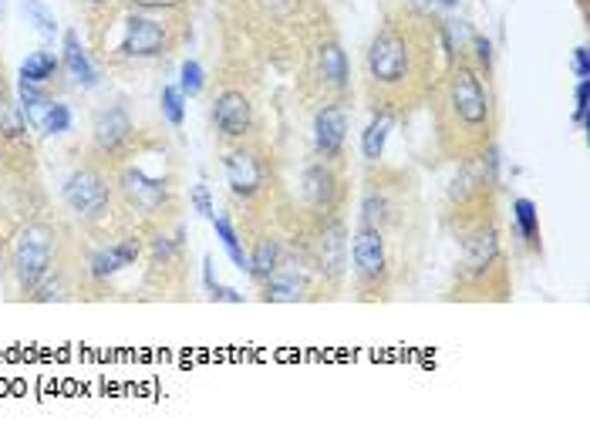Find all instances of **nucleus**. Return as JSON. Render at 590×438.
<instances>
[{
  "label": "nucleus",
  "instance_id": "1",
  "mask_svg": "<svg viewBox=\"0 0 590 438\" xmlns=\"http://www.w3.org/2000/svg\"><path fill=\"white\" fill-rule=\"evenodd\" d=\"M432 62V37L415 14L388 17L368 44V81L385 95H402L412 81H418Z\"/></svg>",
  "mask_w": 590,
  "mask_h": 438
},
{
  "label": "nucleus",
  "instance_id": "2",
  "mask_svg": "<svg viewBox=\"0 0 590 438\" xmlns=\"http://www.w3.org/2000/svg\"><path fill=\"white\" fill-rule=\"evenodd\" d=\"M492 125V101L476 68L452 62L439 101V132L442 142L452 146L462 158L472 152H486Z\"/></svg>",
  "mask_w": 590,
  "mask_h": 438
},
{
  "label": "nucleus",
  "instance_id": "3",
  "mask_svg": "<svg viewBox=\"0 0 590 438\" xmlns=\"http://www.w3.org/2000/svg\"><path fill=\"white\" fill-rule=\"evenodd\" d=\"M54 260V230L31 223L14 240V277L24 290H37V283L48 281Z\"/></svg>",
  "mask_w": 590,
  "mask_h": 438
},
{
  "label": "nucleus",
  "instance_id": "4",
  "mask_svg": "<svg viewBox=\"0 0 590 438\" xmlns=\"http://www.w3.org/2000/svg\"><path fill=\"white\" fill-rule=\"evenodd\" d=\"M64 203L74 216L81 219H99L105 216V209L111 203V186L105 183V176L95 169H78L68 176L64 183Z\"/></svg>",
  "mask_w": 590,
  "mask_h": 438
},
{
  "label": "nucleus",
  "instance_id": "5",
  "mask_svg": "<svg viewBox=\"0 0 590 438\" xmlns=\"http://www.w3.org/2000/svg\"><path fill=\"white\" fill-rule=\"evenodd\" d=\"M351 260H355V273L365 287H378L388 273V253H385L382 230L361 226L355 233V246H351Z\"/></svg>",
  "mask_w": 590,
  "mask_h": 438
},
{
  "label": "nucleus",
  "instance_id": "6",
  "mask_svg": "<svg viewBox=\"0 0 590 438\" xmlns=\"http://www.w3.org/2000/svg\"><path fill=\"white\" fill-rule=\"evenodd\" d=\"M500 263V236L492 226H476L462 236V273L469 281H482Z\"/></svg>",
  "mask_w": 590,
  "mask_h": 438
},
{
  "label": "nucleus",
  "instance_id": "7",
  "mask_svg": "<svg viewBox=\"0 0 590 438\" xmlns=\"http://www.w3.org/2000/svg\"><path fill=\"white\" fill-rule=\"evenodd\" d=\"M223 169H226V183H230L233 195H240V199H253L263 189V179H267L263 162L250 148H233L230 156L223 158Z\"/></svg>",
  "mask_w": 590,
  "mask_h": 438
},
{
  "label": "nucleus",
  "instance_id": "8",
  "mask_svg": "<svg viewBox=\"0 0 590 438\" xmlns=\"http://www.w3.org/2000/svg\"><path fill=\"white\" fill-rule=\"evenodd\" d=\"M213 122L223 138H243L253 129V105L243 91H223L213 101Z\"/></svg>",
  "mask_w": 590,
  "mask_h": 438
},
{
  "label": "nucleus",
  "instance_id": "9",
  "mask_svg": "<svg viewBox=\"0 0 590 438\" xmlns=\"http://www.w3.org/2000/svg\"><path fill=\"white\" fill-rule=\"evenodd\" d=\"M347 138V111L341 105H324L314 115V148L324 162H334L345 152Z\"/></svg>",
  "mask_w": 590,
  "mask_h": 438
},
{
  "label": "nucleus",
  "instance_id": "10",
  "mask_svg": "<svg viewBox=\"0 0 590 438\" xmlns=\"http://www.w3.org/2000/svg\"><path fill=\"white\" fill-rule=\"evenodd\" d=\"M122 54H128V58H159V54H166V27L159 21H152V17L132 14L128 24H125Z\"/></svg>",
  "mask_w": 590,
  "mask_h": 438
},
{
  "label": "nucleus",
  "instance_id": "11",
  "mask_svg": "<svg viewBox=\"0 0 590 438\" xmlns=\"http://www.w3.org/2000/svg\"><path fill=\"white\" fill-rule=\"evenodd\" d=\"M132 132H136V129H132V119H128V111H125L122 105H111V109L99 111V115H95V125H91L95 146H99L101 152H109V156L122 152V148L128 146Z\"/></svg>",
  "mask_w": 590,
  "mask_h": 438
},
{
  "label": "nucleus",
  "instance_id": "12",
  "mask_svg": "<svg viewBox=\"0 0 590 438\" xmlns=\"http://www.w3.org/2000/svg\"><path fill=\"white\" fill-rule=\"evenodd\" d=\"M300 193H304V199H308V206L314 209H334V203H338V176H334L331 162H314V166H308L304 169V176H300Z\"/></svg>",
  "mask_w": 590,
  "mask_h": 438
},
{
  "label": "nucleus",
  "instance_id": "13",
  "mask_svg": "<svg viewBox=\"0 0 590 438\" xmlns=\"http://www.w3.org/2000/svg\"><path fill=\"white\" fill-rule=\"evenodd\" d=\"M122 193L136 209H142V213H156V209L169 199V186L162 183V179L146 176L142 169H128L122 176Z\"/></svg>",
  "mask_w": 590,
  "mask_h": 438
},
{
  "label": "nucleus",
  "instance_id": "14",
  "mask_svg": "<svg viewBox=\"0 0 590 438\" xmlns=\"http://www.w3.org/2000/svg\"><path fill=\"white\" fill-rule=\"evenodd\" d=\"M314 260H318L320 273H328V277H341L345 273V226L338 219H331L318 233V240H314Z\"/></svg>",
  "mask_w": 590,
  "mask_h": 438
},
{
  "label": "nucleus",
  "instance_id": "15",
  "mask_svg": "<svg viewBox=\"0 0 590 438\" xmlns=\"http://www.w3.org/2000/svg\"><path fill=\"white\" fill-rule=\"evenodd\" d=\"M62 64L64 71H68V78H71L78 88H99V68H95V62H91V54L85 51V44H81V37L74 34V31H68L62 41Z\"/></svg>",
  "mask_w": 590,
  "mask_h": 438
},
{
  "label": "nucleus",
  "instance_id": "16",
  "mask_svg": "<svg viewBox=\"0 0 590 438\" xmlns=\"http://www.w3.org/2000/svg\"><path fill=\"white\" fill-rule=\"evenodd\" d=\"M314 71H318L320 85L331 88V91H345L347 81H351V71H347V54L338 41H324L318 48V58H314Z\"/></svg>",
  "mask_w": 590,
  "mask_h": 438
},
{
  "label": "nucleus",
  "instance_id": "17",
  "mask_svg": "<svg viewBox=\"0 0 590 438\" xmlns=\"http://www.w3.org/2000/svg\"><path fill=\"white\" fill-rule=\"evenodd\" d=\"M138 253H142V243H138L136 236L115 243L111 250H99V253L91 256V277H95V281H109V277H115L122 267H132L138 260Z\"/></svg>",
  "mask_w": 590,
  "mask_h": 438
},
{
  "label": "nucleus",
  "instance_id": "18",
  "mask_svg": "<svg viewBox=\"0 0 590 438\" xmlns=\"http://www.w3.org/2000/svg\"><path fill=\"white\" fill-rule=\"evenodd\" d=\"M267 300H273V304H294V300H300L304 297V290H308V281H304V273L294 267H287V263H281V267L273 270L271 277H267Z\"/></svg>",
  "mask_w": 590,
  "mask_h": 438
},
{
  "label": "nucleus",
  "instance_id": "19",
  "mask_svg": "<svg viewBox=\"0 0 590 438\" xmlns=\"http://www.w3.org/2000/svg\"><path fill=\"white\" fill-rule=\"evenodd\" d=\"M392 129H395L392 109L378 111V115L371 119L365 135H361V156H365V162H378V158L385 156V142H388V132H392Z\"/></svg>",
  "mask_w": 590,
  "mask_h": 438
},
{
  "label": "nucleus",
  "instance_id": "20",
  "mask_svg": "<svg viewBox=\"0 0 590 438\" xmlns=\"http://www.w3.org/2000/svg\"><path fill=\"white\" fill-rule=\"evenodd\" d=\"M513 226H517L519 240L529 250H540V213H537L533 199H517L513 203Z\"/></svg>",
  "mask_w": 590,
  "mask_h": 438
},
{
  "label": "nucleus",
  "instance_id": "21",
  "mask_svg": "<svg viewBox=\"0 0 590 438\" xmlns=\"http://www.w3.org/2000/svg\"><path fill=\"white\" fill-rule=\"evenodd\" d=\"M62 62H58V54L54 51H34V54H27L24 64H21V78L31 81V85H48L51 78L58 74Z\"/></svg>",
  "mask_w": 590,
  "mask_h": 438
},
{
  "label": "nucleus",
  "instance_id": "22",
  "mask_svg": "<svg viewBox=\"0 0 590 438\" xmlns=\"http://www.w3.org/2000/svg\"><path fill=\"white\" fill-rule=\"evenodd\" d=\"M21 111H24L27 125H34V129H41V119H44V111H48L51 98L44 95V85H31V81H24L21 78Z\"/></svg>",
  "mask_w": 590,
  "mask_h": 438
},
{
  "label": "nucleus",
  "instance_id": "23",
  "mask_svg": "<svg viewBox=\"0 0 590 438\" xmlns=\"http://www.w3.org/2000/svg\"><path fill=\"white\" fill-rule=\"evenodd\" d=\"M213 230H216V236H220L223 250H226L230 260H233V267L250 273V256L243 253V243H240V236H236L233 223H230L226 216H213Z\"/></svg>",
  "mask_w": 590,
  "mask_h": 438
},
{
  "label": "nucleus",
  "instance_id": "24",
  "mask_svg": "<svg viewBox=\"0 0 590 438\" xmlns=\"http://www.w3.org/2000/svg\"><path fill=\"white\" fill-rule=\"evenodd\" d=\"M0 135L4 138H24L27 135V119L21 111V101H14L4 91H0Z\"/></svg>",
  "mask_w": 590,
  "mask_h": 438
},
{
  "label": "nucleus",
  "instance_id": "25",
  "mask_svg": "<svg viewBox=\"0 0 590 438\" xmlns=\"http://www.w3.org/2000/svg\"><path fill=\"white\" fill-rule=\"evenodd\" d=\"M277 267H281V246H277V240H260L253 256H250V273L263 283Z\"/></svg>",
  "mask_w": 590,
  "mask_h": 438
},
{
  "label": "nucleus",
  "instance_id": "26",
  "mask_svg": "<svg viewBox=\"0 0 590 438\" xmlns=\"http://www.w3.org/2000/svg\"><path fill=\"white\" fill-rule=\"evenodd\" d=\"M21 11H24L27 24L34 27L41 37H48V41H54V37H58V31H62V27H58V17H54V14H51L41 0H24V4H21Z\"/></svg>",
  "mask_w": 590,
  "mask_h": 438
},
{
  "label": "nucleus",
  "instance_id": "27",
  "mask_svg": "<svg viewBox=\"0 0 590 438\" xmlns=\"http://www.w3.org/2000/svg\"><path fill=\"white\" fill-rule=\"evenodd\" d=\"M388 199L382 193H368L365 195V203H361V226H371V230H382L385 223H388Z\"/></svg>",
  "mask_w": 590,
  "mask_h": 438
},
{
  "label": "nucleus",
  "instance_id": "28",
  "mask_svg": "<svg viewBox=\"0 0 590 438\" xmlns=\"http://www.w3.org/2000/svg\"><path fill=\"white\" fill-rule=\"evenodd\" d=\"M159 105H162V115H166V122L169 125H179L186 122V95L179 91V85H166L159 95Z\"/></svg>",
  "mask_w": 590,
  "mask_h": 438
},
{
  "label": "nucleus",
  "instance_id": "29",
  "mask_svg": "<svg viewBox=\"0 0 590 438\" xmlns=\"http://www.w3.org/2000/svg\"><path fill=\"white\" fill-rule=\"evenodd\" d=\"M203 88H206V71H203V64L193 62V58L179 64V91H183L186 98H196Z\"/></svg>",
  "mask_w": 590,
  "mask_h": 438
},
{
  "label": "nucleus",
  "instance_id": "30",
  "mask_svg": "<svg viewBox=\"0 0 590 438\" xmlns=\"http://www.w3.org/2000/svg\"><path fill=\"white\" fill-rule=\"evenodd\" d=\"M71 129V109L64 101H51L44 119H41V132L44 135H64Z\"/></svg>",
  "mask_w": 590,
  "mask_h": 438
},
{
  "label": "nucleus",
  "instance_id": "31",
  "mask_svg": "<svg viewBox=\"0 0 590 438\" xmlns=\"http://www.w3.org/2000/svg\"><path fill=\"white\" fill-rule=\"evenodd\" d=\"M577 111H574V122L580 129H587L590 125V78H577Z\"/></svg>",
  "mask_w": 590,
  "mask_h": 438
},
{
  "label": "nucleus",
  "instance_id": "32",
  "mask_svg": "<svg viewBox=\"0 0 590 438\" xmlns=\"http://www.w3.org/2000/svg\"><path fill=\"white\" fill-rule=\"evenodd\" d=\"M193 206H196V213L203 219L216 216V206H213V195H209L206 186H196V189H193Z\"/></svg>",
  "mask_w": 590,
  "mask_h": 438
},
{
  "label": "nucleus",
  "instance_id": "33",
  "mask_svg": "<svg viewBox=\"0 0 590 438\" xmlns=\"http://www.w3.org/2000/svg\"><path fill=\"white\" fill-rule=\"evenodd\" d=\"M469 44H472V51H476V62H480V68H486V71H490V68H492V41H490V37L476 34Z\"/></svg>",
  "mask_w": 590,
  "mask_h": 438
},
{
  "label": "nucleus",
  "instance_id": "34",
  "mask_svg": "<svg viewBox=\"0 0 590 438\" xmlns=\"http://www.w3.org/2000/svg\"><path fill=\"white\" fill-rule=\"evenodd\" d=\"M176 253H179V240H176V243L169 240V236H156V240H152V256H156V260L169 263Z\"/></svg>",
  "mask_w": 590,
  "mask_h": 438
},
{
  "label": "nucleus",
  "instance_id": "35",
  "mask_svg": "<svg viewBox=\"0 0 590 438\" xmlns=\"http://www.w3.org/2000/svg\"><path fill=\"white\" fill-rule=\"evenodd\" d=\"M574 71H577V78H590V51L587 48L574 51Z\"/></svg>",
  "mask_w": 590,
  "mask_h": 438
},
{
  "label": "nucleus",
  "instance_id": "36",
  "mask_svg": "<svg viewBox=\"0 0 590 438\" xmlns=\"http://www.w3.org/2000/svg\"><path fill=\"white\" fill-rule=\"evenodd\" d=\"M213 297H216V300H226V304H243V297H240V293L230 290V287H220V283H216Z\"/></svg>",
  "mask_w": 590,
  "mask_h": 438
},
{
  "label": "nucleus",
  "instance_id": "37",
  "mask_svg": "<svg viewBox=\"0 0 590 438\" xmlns=\"http://www.w3.org/2000/svg\"><path fill=\"white\" fill-rule=\"evenodd\" d=\"M203 281H206V290H209V293L216 290V273H213V256H206V260H203Z\"/></svg>",
  "mask_w": 590,
  "mask_h": 438
},
{
  "label": "nucleus",
  "instance_id": "38",
  "mask_svg": "<svg viewBox=\"0 0 590 438\" xmlns=\"http://www.w3.org/2000/svg\"><path fill=\"white\" fill-rule=\"evenodd\" d=\"M294 4H297V0H267V7H271L273 14H287Z\"/></svg>",
  "mask_w": 590,
  "mask_h": 438
},
{
  "label": "nucleus",
  "instance_id": "39",
  "mask_svg": "<svg viewBox=\"0 0 590 438\" xmlns=\"http://www.w3.org/2000/svg\"><path fill=\"white\" fill-rule=\"evenodd\" d=\"M88 4H95V7H99V4H109V0H88Z\"/></svg>",
  "mask_w": 590,
  "mask_h": 438
},
{
  "label": "nucleus",
  "instance_id": "40",
  "mask_svg": "<svg viewBox=\"0 0 590 438\" xmlns=\"http://www.w3.org/2000/svg\"><path fill=\"white\" fill-rule=\"evenodd\" d=\"M442 4H445V7H455V0H442Z\"/></svg>",
  "mask_w": 590,
  "mask_h": 438
},
{
  "label": "nucleus",
  "instance_id": "41",
  "mask_svg": "<svg viewBox=\"0 0 590 438\" xmlns=\"http://www.w3.org/2000/svg\"><path fill=\"white\" fill-rule=\"evenodd\" d=\"M0 14H4V0H0Z\"/></svg>",
  "mask_w": 590,
  "mask_h": 438
}]
</instances>
